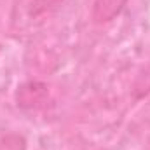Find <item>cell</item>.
I'll return each mask as SVG.
<instances>
[{"mask_svg": "<svg viewBox=\"0 0 150 150\" xmlns=\"http://www.w3.org/2000/svg\"><path fill=\"white\" fill-rule=\"evenodd\" d=\"M14 101L21 110H40L49 101V87L40 80H26L18 86Z\"/></svg>", "mask_w": 150, "mask_h": 150, "instance_id": "obj_1", "label": "cell"}, {"mask_svg": "<svg viewBox=\"0 0 150 150\" xmlns=\"http://www.w3.org/2000/svg\"><path fill=\"white\" fill-rule=\"evenodd\" d=\"M28 142L23 134L7 133L0 136V150H26Z\"/></svg>", "mask_w": 150, "mask_h": 150, "instance_id": "obj_4", "label": "cell"}, {"mask_svg": "<svg viewBox=\"0 0 150 150\" xmlns=\"http://www.w3.org/2000/svg\"><path fill=\"white\" fill-rule=\"evenodd\" d=\"M127 5V0H93V19L98 25L113 21Z\"/></svg>", "mask_w": 150, "mask_h": 150, "instance_id": "obj_2", "label": "cell"}, {"mask_svg": "<svg viewBox=\"0 0 150 150\" xmlns=\"http://www.w3.org/2000/svg\"><path fill=\"white\" fill-rule=\"evenodd\" d=\"M131 91H133V96L136 100H142L145 98L150 93V63H147L133 80V86H131Z\"/></svg>", "mask_w": 150, "mask_h": 150, "instance_id": "obj_3", "label": "cell"}, {"mask_svg": "<svg viewBox=\"0 0 150 150\" xmlns=\"http://www.w3.org/2000/svg\"><path fill=\"white\" fill-rule=\"evenodd\" d=\"M63 0H33L32 2V9H30V14L32 16H38L45 11H51L54 7H58Z\"/></svg>", "mask_w": 150, "mask_h": 150, "instance_id": "obj_5", "label": "cell"}]
</instances>
